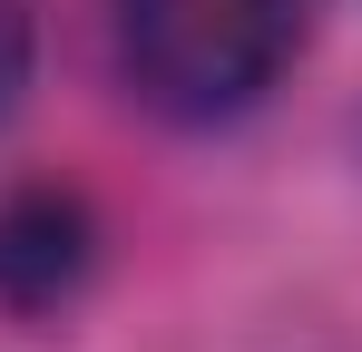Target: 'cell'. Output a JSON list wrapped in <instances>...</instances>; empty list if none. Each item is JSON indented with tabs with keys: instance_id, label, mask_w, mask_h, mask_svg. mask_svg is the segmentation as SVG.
<instances>
[{
	"instance_id": "6da1fadb",
	"label": "cell",
	"mask_w": 362,
	"mask_h": 352,
	"mask_svg": "<svg viewBox=\"0 0 362 352\" xmlns=\"http://www.w3.org/2000/svg\"><path fill=\"white\" fill-rule=\"evenodd\" d=\"M127 98L167 127L245 117L303 40V0H108Z\"/></svg>"
},
{
	"instance_id": "3957f363",
	"label": "cell",
	"mask_w": 362,
	"mask_h": 352,
	"mask_svg": "<svg viewBox=\"0 0 362 352\" xmlns=\"http://www.w3.org/2000/svg\"><path fill=\"white\" fill-rule=\"evenodd\" d=\"M30 59H40V20H30V0H0V117L20 108Z\"/></svg>"
},
{
	"instance_id": "7a4b0ae2",
	"label": "cell",
	"mask_w": 362,
	"mask_h": 352,
	"mask_svg": "<svg viewBox=\"0 0 362 352\" xmlns=\"http://www.w3.org/2000/svg\"><path fill=\"white\" fill-rule=\"evenodd\" d=\"M88 264H98V225H88L78 196L30 186V196L0 206V303L10 313H59L88 284Z\"/></svg>"
}]
</instances>
